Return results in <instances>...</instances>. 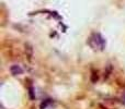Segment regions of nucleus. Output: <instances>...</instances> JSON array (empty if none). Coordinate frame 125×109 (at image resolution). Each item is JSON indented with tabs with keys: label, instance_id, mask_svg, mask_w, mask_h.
Masks as SVG:
<instances>
[{
	"label": "nucleus",
	"instance_id": "nucleus-1",
	"mask_svg": "<svg viewBox=\"0 0 125 109\" xmlns=\"http://www.w3.org/2000/svg\"><path fill=\"white\" fill-rule=\"evenodd\" d=\"M89 45L95 50H102L105 47V39L98 33L91 35V37L89 38Z\"/></svg>",
	"mask_w": 125,
	"mask_h": 109
},
{
	"label": "nucleus",
	"instance_id": "nucleus-2",
	"mask_svg": "<svg viewBox=\"0 0 125 109\" xmlns=\"http://www.w3.org/2000/svg\"><path fill=\"white\" fill-rule=\"evenodd\" d=\"M22 72H23V70L21 69V67H20V66H17V64H14V66L11 67V73H12L13 75L21 74Z\"/></svg>",
	"mask_w": 125,
	"mask_h": 109
},
{
	"label": "nucleus",
	"instance_id": "nucleus-3",
	"mask_svg": "<svg viewBox=\"0 0 125 109\" xmlns=\"http://www.w3.org/2000/svg\"><path fill=\"white\" fill-rule=\"evenodd\" d=\"M121 101H122V104L125 106V93L123 95H122V98H121Z\"/></svg>",
	"mask_w": 125,
	"mask_h": 109
}]
</instances>
